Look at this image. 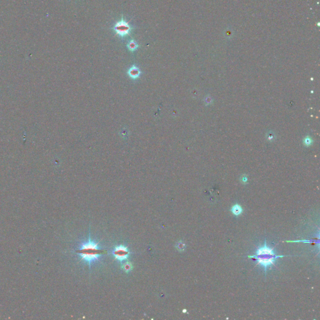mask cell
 Returning a JSON list of instances; mask_svg holds the SVG:
<instances>
[{"label": "cell", "mask_w": 320, "mask_h": 320, "mask_svg": "<svg viewBox=\"0 0 320 320\" xmlns=\"http://www.w3.org/2000/svg\"><path fill=\"white\" fill-rule=\"evenodd\" d=\"M76 252L80 256L81 261L88 264L90 267L92 264L100 260L105 253V249L100 246L99 242L96 243L92 240L89 233L88 240L81 243Z\"/></svg>", "instance_id": "cell-1"}, {"label": "cell", "mask_w": 320, "mask_h": 320, "mask_svg": "<svg viewBox=\"0 0 320 320\" xmlns=\"http://www.w3.org/2000/svg\"><path fill=\"white\" fill-rule=\"evenodd\" d=\"M283 256V255H276L273 249L267 246L265 241L264 246L257 249L255 255L249 256L248 257L256 260L258 261L257 265H261L266 271L268 268L275 265V261L276 259Z\"/></svg>", "instance_id": "cell-2"}, {"label": "cell", "mask_w": 320, "mask_h": 320, "mask_svg": "<svg viewBox=\"0 0 320 320\" xmlns=\"http://www.w3.org/2000/svg\"><path fill=\"white\" fill-rule=\"evenodd\" d=\"M113 29L116 34L123 38L124 37L129 35L131 34L132 27L124 19L123 16H122L121 19L115 25Z\"/></svg>", "instance_id": "cell-3"}, {"label": "cell", "mask_w": 320, "mask_h": 320, "mask_svg": "<svg viewBox=\"0 0 320 320\" xmlns=\"http://www.w3.org/2000/svg\"><path fill=\"white\" fill-rule=\"evenodd\" d=\"M130 254L131 252L128 247L123 245L116 246L112 252L115 259L119 261L121 264L129 258Z\"/></svg>", "instance_id": "cell-4"}, {"label": "cell", "mask_w": 320, "mask_h": 320, "mask_svg": "<svg viewBox=\"0 0 320 320\" xmlns=\"http://www.w3.org/2000/svg\"><path fill=\"white\" fill-rule=\"evenodd\" d=\"M127 74L131 80H136L140 78V76L141 74V71L138 66L133 65L128 69Z\"/></svg>", "instance_id": "cell-5"}, {"label": "cell", "mask_w": 320, "mask_h": 320, "mask_svg": "<svg viewBox=\"0 0 320 320\" xmlns=\"http://www.w3.org/2000/svg\"><path fill=\"white\" fill-rule=\"evenodd\" d=\"M138 47H139V45L134 39L129 40L127 44V48H128V50L131 52L136 51L138 48Z\"/></svg>", "instance_id": "cell-6"}, {"label": "cell", "mask_w": 320, "mask_h": 320, "mask_svg": "<svg viewBox=\"0 0 320 320\" xmlns=\"http://www.w3.org/2000/svg\"><path fill=\"white\" fill-rule=\"evenodd\" d=\"M121 268H122L123 270L124 271L125 273H129V272H131V271H132V269H133V265H132V263L131 262L126 261V262H124V263H122Z\"/></svg>", "instance_id": "cell-7"}, {"label": "cell", "mask_w": 320, "mask_h": 320, "mask_svg": "<svg viewBox=\"0 0 320 320\" xmlns=\"http://www.w3.org/2000/svg\"><path fill=\"white\" fill-rule=\"evenodd\" d=\"M231 211L232 212V213L234 215L238 216V215L241 214V213L243 212V209H242V208H241V206L240 205H239L238 204H236V205H234V206H232L231 209Z\"/></svg>", "instance_id": "cell-8"}, {"label": "cell", "mask_w": 320, "mask_h": 320, "mask_svg": "<svg viewBox=\"0 0 320 320\" xmlns=\"http://www.w3.org/2000/svg\"><path fill=\"white\" fill-rule=\"evenodd\" d=\"M176 247L177 249H178V251L183 252L186 248V245L182 241H179V242H178V243L176 245Z\"/></svg>", "instance_id": "cell-9"}]
</instances>
